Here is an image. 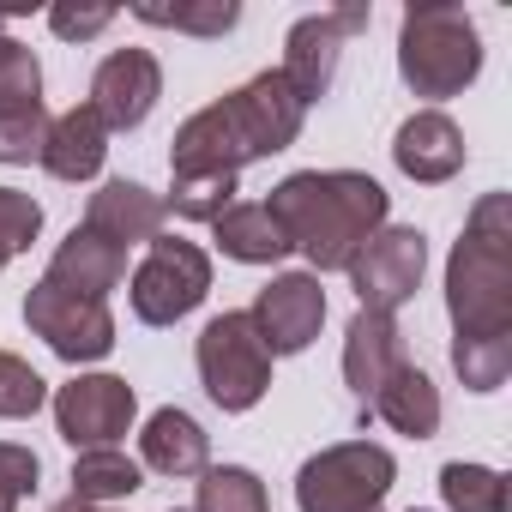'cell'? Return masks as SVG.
Listing matches in <instances>:
<instances>
[{
	"label": "cell",
	"instance_id": "836d02e7",
	"mask_svg": "<svg viewBox=\"0 0 512 512\" xmlns=\"http://www.w3.org/2000/svg\"><path fill=\"white\" fill-rule=\"evenodd\" d=\"M0 25H7V7H0Z\"/></svg>",
	"mask_w": 512,
	"mask_h": 512
},
{
	"label": "cell",
	"instance_id": "cb8c5ba5",
	"mask_svg": "<svg viewBox=\"0 0 512 512\" xmlns=\"http://www.w3.org/2000/svg\"><path fill=\"white\" fill-rule=\"evenodd\" d=\"M440 494L452 512H506V476L488 464H446Z\"/></svg>",
	"mask_w": 512,
	"mask_h": 512
},
{
	"label": "cell",
	"instance_id": "e575fe53",
	"mask_svg": "<svg viewBox=\"0 0 512 512\" xmlns=\"http://www.w3.org/2000/svg\"><path fill=\"white\" fill-rule=\"evenodd\" d=\"M175 512H181V506H175Z\"/></svg>",
	"mask_w": 512,
	"mask_h": 512
},
{
	"label": "cell",
	"instance_id": "7402d4cb",
	"mask_svg": "<svg viewBox=\"0 0 512 512\" xmlns=\"http://www.w3.org/2000/svg\"><path fill=\"white\" fill-rule=\"evenodd\" d=\"M145 488V470L139 458H127L121 446H91L73 458V500L85 506H103V500H127Z\"/></svg>",
	"mask_w": 512,
	"mask_h": 512
},
{
	"label": "cell",
	"instance_id": "6da1fadb",
	"mask_svg": "<svg viewBox=\"0 0 512 512\" xmlns=\"http://www.w3.org/2000/svg\"><path fill=\"white\" fill-rule=\"evenodd\" d=\"M452 368L470 392H500L512 374V199L482 193L446 260Z\"/></svg>",
	"mask_w": 512,
	"mask_h": 512
},
{
	"label": "cell",
	"instance_id": "e0dca14e",
	"mask_svg": "<svg viewBox=\"0 0 512 512\" xmlns=\"http://www.w3.org/2000/svg\"><path fill=\"white\" fill-rule=\"evenodd\" d=\"M398 362H404L398 320L356 308V320H350V332H344V380H350V392L362 398V410H368V398L380 392V380H386Z\"/></svg>",
	"mask_w": 512,
	"mask_h": 512
},
{
	"label": "cell",
	"instance_id": "2e32d148",
	"mask_svg": "<svg viewBox=\"0 0 512 512\" xmlns=\"http://www.w3.org/2000/svg\"><path fill=\"white\" fill-rule=\"evenodd\" d=\"M163 199L151 193V187H139V181H103L97 193H91V205H85V229H97V235H109V241H121V247H133V241H157L163 235Z\"/></svg>",
	"mask_w": 512,
	"mask_h": 512
},
{
	"label": "cell",
	"instance_id": "83f0119b",
	"mask_svg": "<svg viewBox=\"0 0 512 512\" xmlns=\"http://www.w3.org/2000/svg\"><path fill=\"white\" fill-rule=\"evenodd\" d=\"M43 235V205L19 187H0V272Z\"/></svg>",
	"mask_w": 512,
	"mask_h": 512
},
{
	"label": "cell",
	"instance_id": "52a82bcc",
	"mask_svg": "<svg viewBox=\"0 0 512 512\" xmlns=\"http://www.w3.org/2000/svg\"><path fill=\"white\" fill-rule=\"evenodd\" d=\"M127 296H133V314L145 326H175L187 320L205 296H211V253L199 241H181V235H157L145 247L139 272L127 278Z\"/></svg>",
	"mask_w": 512,
	"mask_h": 512
},
{
	"label": "cell",
	"instance_id": "277c9868",
	"mask_svg": "<svg viewBox=\"0 0 512 512\" xmlns=\"http://www.w3.org/2000/svg\"><path fill=\"white\" fill-rule=\"evenodd\" d=\"M398 73L416 97H458L476 73H482V37L470 25L464 7L452 0H428L410 7L398 25Z\"/></svg>",
	"mask_w": 512,
	"mask_h": 512
},
{
	"label": "cell",
	"instance_id": "ac0fdd59",
	"mask_svg": "<svg viewBox=\"0 0 512 512\" xmlns=\"http://www.w3.org/2000/svg\"><path fill=\"white\" fill-rule=\"evenodd\" d=\"M109 157V127L91 115V103H73L67 115L49 121V139H43V169L55 181H91Z\"/></svg>",
	"mask_w": 512,
	"mask_h": 512
},
{
	"label": "cell",
	"instance_id": "7a4b0ae2",
	"mask_svg": "<svg viewBox=\"0 0 512 512\" xmlns=\"http://www.w3.org/2000/svg\"><path fill=\"white\" fill-rule=\"evenodd\" d=\"M272 223L284 229L290 253L320 272H350V260L386 229V187L362 169H302V175H284L266 199Z\"/></svg>",
	"mask_w": 512,
	"mask_h": 512
},
{
	"label": "cell",
	"instance_id": "4fadbf2b",
	"mask_svg": "<svg viewBox=\"0 0 512 512\" xmlns=\"http://www.w3.org/2000/svg\"><path fill=\"white\" fill-rule=\"evenodd\" d=\"M163 97V67L151 49H115L91 79V115L109 133H133Z\"/></svg>",
	"mask_w": 512,
	"mask_h": 512
},
{
	"label": "cell",
	"instance_id": "d6a6232c",
	"mask_svg": "<svg viewBox=\"0 0 512 512\" xmlns=\"http://www.w3.org/2000/svg\"><path fill=\"white\" fill-rule=\"evenodd\" d=\"M55 512H103V506H85V500H61Z\"/></svg>",
	"mask_w": 512,
	"mask_h": 512
},
{
	"label": "cell",
	"instance_id": "603a6c76",
	"mask_svg": "<svg viewBox=\"0 0 512 512\" xmlns=\"http://www.w3.org/2000/svg\"><path fill=\"white\" fill-rule=\"evenodd\" d=\"M193 512H272V500H266V482L253 476L247 464H211L199 476Z\"/></svg>",
	"mask_w": 512,
	"mask_h": 512
},
{
	"label": "cell",
	"instance_id": "9a60e30c",
	"mask_svg": "<svg viewBox=\"0 0 512 512\" xmlns=\"http://www.w3.org/2000/svg\"><path fill=\"white\" fill-rule=\"evenodd\" d=\"M392 157H398V169H404L410 181L440 187V181H452V175L464 169V133H458V121H452V115L422 109V115H410V121L398 127Z\"/></svg>",
	"mask_w": 512,
	"mask_h": 512
},
{
	"label": "cell",
	"instance_id": "d4e9b609",
	"mask_svg": "<svg viewBox=\"0 0 512 512\" xmlns=\"http://www.w3.org/2000/svg\"><path fill=\"white\" fill-rule=\"evenodd\" d=\"M235 205V175H175L163 211L187 217V223H217Z\"/></svg>",
	"mask_w": 512,
	"mask_h": 512
},
{
	"label": "cell",
	"instance_id": "f546056e",
	"mask_svg": "<svg viewBox=\"0 0 512 512\" xmlns=\"http://www.w3.org/2000/svg\"><path fill=\"white\" fill-rule=\"evenodd\" d=\"M0 103H43V67L13 37H0Z\"/></svg>",
	"mask_w": 512,
	"mask_h": 512
},
{
	"label": "cell",
	"instance_id": "8992f818",
	"mask_svg": "<svg viewBox=\"0 0 512 512\" xmlns=\"http://www.w3.org/2000/svg\"><path fill=\"white\" fill-rule=\"evenodd\" d=\"M193 362H199V380H205L211 404L229 410V416L253 410V404L272 392V350L260 344V332H253L247 314H217V320H205Z\"/></svg>",
	"mask_w": 512,
	"mask_h": 512
},
{
	"label": "cell",
	"instance_id": "d6986e66",
	"mask_svg": "<svg viewBox=\"0 0 512 512\" xmlns=\"http://www.w3.org/2000/svg\"><path fill=\"white\" fill-rule=\"evenodd\" d=\"M139 470H157V476H205L211 470V440L205 428L187 416V410H157L139 434Z\"/></svg>",
	"mask_w": 512,
	"mask_h": 512
},
{
	"label": "cell",
	"instance_id": "5b68a950",
	"mask_svg": "<svg viewBox=\"0 0 512 512\" xmlns=\"http://www.w3.org/2000/svg\"><path fill=\"white\" fill-rule=\"evenodd\" d=\"M392 476H398V464L386 446L344 440V446L314 452L296 470V506L302 512H386Z\"/></svg>",
	"mask_w": 512,
	"mask_h": 512
},
{
	"label": "cell",
	"instance_id": "7c38bea8",
	"mask_svg": "<svg viewBox=\"0 0 512 512\" xmlns=\"http://www.w3.org/2000/svg\"><path fill=\"white\" fill-rule=\"evenodd\" d=\"M368 25V7H338V13H314L290 31L284 43V85L296 91V103H320L332 91V73H338V55H344V37Z\"/></svg>",
	"mask_w": 512,
	"mask_h": 512
},
{
	"label": "cell",
	"instance_id": "44dd1931",
	"mask_svg": "<svg viewBox=\"0 0 512 512\" xmlns=\"http://www.w3.org/2000/svg\"><path fill=\"white\" fill-rule=\"evenodd\" d=\"M217 247L229 253V260H241V266H278L284 253H290V241H284V229L272 223V211H266V199L260 205H229L217 223Z\"/></svg>",
	"mask_w": 512,
	"mask_h": 512
},
{
	"label": "cell",
	"instance_id": "f1b7e54d",
	"mask_svg": "<svg viewBox=\"0 0 512 512\" xmlns=\"http://www.w3.org/2000/svg\"><path fill=\"white\" fill-rule=\"evenodd\" d=\"M43 398H49L43 374H37L25 356H7V350H0V416H7V422H25V416L43 410Z\"/></svg>",
	"mask_w": 512,
	"mask_h": 512
},
{
	"label": "cell",
	"instance_id": "1f68e13d",
	"mask_svg": "<svg viewBox=\"0 0 512 512\" xmlns=\"http://www.w3.org/2000/svg\"><path fill=\"white\" fill-rule=\"evenodd\" d=\"M49 25H55V37L85 43V37H97V31H109V25H115V7H55V13H49Z\"/></svg>",
	"mask_w": 512,
	"mask_h": 512
},
{
	"label": "cell",
	"instance_id": "ba28073f",
	"mask_svg": "<svg viewBox=\"0 0 512 512\" xmlns=\"http://www.w3.org/2000/svg\"><path fill=\"white\" fill-rule=\"evenodd\" d=\"M25 326L61 356V362H103L109 350H115V314H109V302H91V296H73V290H61V284H31V296H25Z\"/></svg>",
	"mask_w": 512,
	"mask_h": 512
},
{
	"label": "cell",
	"instance_id": "5bb4252c",
	"mask_svg": "<svg viewBox=\"0 0 512 512\" xmlns=\"http://www.w3.org/2000/svg\"><path fill=\"white\" fill-rule=\"evenodd\" d=\"M43 278H49V284H61V290H73V296L109 302V290H121V284H127V247L79 223V229L55 247V260H49V272H43Z\"/></svg>",
	"mask_w": 512,
	"mask_h": 512
},
{
	"label": "cell",
	"instance_id": "3957f363",
	"mask_svg": "<svg viewBox=\"0 0 512 512\" xmlns=\"http://www.w3.org/2000/svg\"><path fill=\"white\" fill-rule=\"evenodd\" d=\"M302 115L308 109L296 103L284 73H260L241 91H229V97H217V103H205L199 115L181 121L169 169L175 175H241L247 163L290 151L296 133H302Z\"/></svg>",
	"mask_w": 512,
	"mask_h": 512
},
{
	"label": "cell",
	"instance_id": "ffe728a7",
	"mask_svg": "<svg viewBox=\"0 0 512 512\" xmlns=\"http://www.w3.org/2000/svg\"><path fill=\"white\" fill-rule=\"evenodd\" d=\"M368 416H380L386 428H398V434H410V440H428V434L440 428V392H434V380H428L416 362H398V368L380 380V392L368 398Z\"/></svg>",
	"mask_w": 512,
	"mask_h": 512
},
{
	"label": "cell",
	"instance_id": "4dcf8cb0",
	"mask_svg": "<svg viewBox=\"0 0 512 512\" xmlns=\"http://www.w3.org/2000/svg\"><path fill=\"white\" fill-rule=\"evenodd\" d=\"M37 476H43V458L19 440H0V512H13L25 494H37Z\"/></svg>",
	"mask_w": 512,
	"mask_h": 512
},
{
	"label": "cell",
	"instance_id": "30bf717a",
	"mask_svg": "<svg viewBox=\"0 0 512 512\" xmlns=\"http://www.w3.org/2000/svg\"><path fill=\"white\" fill-rule=\"evenodd\" d=\"M422 266H428V235L422 229H380L356 260H350V284L356 302L368 314H392L422 290Z\"/></svg>",
	"mask_w": 512,
	"mask_h": 512
},
{
	"label": "cell",
	"instance_id": "8fae6325",
	"mask_svg": "<svg viewBox=\"0 0 512 512\" xmlns=\"http://www.w3.org/2000/svg\"><path fill=\"white\" fill-rule=\"evenodd\" d=\"M247 320H253V332H260V344L272 356H296L326 326V290H320L314 272H284V278H272L260 296H253Z\"/></svg>",
	"mask_w": 512,
	"mask_h": 512
},
{
	"label": "cell",
	"instance_id": "484cf974",
	"mask_svg": "<svg viewBox=\"0 0 512 512\" xmlns=\"http://www.w3.org/2000/svg\"><path fill=\"white\" fill-rule=\"evenodd\" d=\"M133 19H145V25H163V31H187V37H223V31H235V19H241V7L235 0H205V7H133Z\"/></svg>",
	"mask_w": 512,
	"mask_h": 512
},
{
	"label": "cell",
	"instance_id": "9c48e42d",
	"mask_svg": "<svg viewBox=\"0 0 512 512\" xmlns=\"http://www.w3.org/2000/svg\"><path fill=\"white\" fill-rule=\"evenodd\" d=\"M139 416V398L121 374H79L55 392V428L73 452H91V446H115Z\"/></svg>",
	"mask_w": 512,
	"mask_h": 512
},
{
	"label": "cell",
	"instance_id": "4316f807",
	"mask_svg": "<svg viewBox=\"0 0 512 512\" xmlns=\"http://www.w3.org/2000/svg\"><path fill=\"white\" fill-rule=\"evenodd\" d=\"M49 115L43 103H0V163H31L43 157Z\"/></svg>",
	"mask_w": 512,
	"mask_h": 512
}]
</instances>
